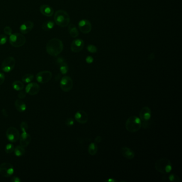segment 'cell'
<instances>
[{
  "label": "cell",
  "mask_w": 182,
  "mask_h": 182,
  "mask_svg": "<svg viewBox=\"0 0 182 182\" xmlns=\"http://www.w3.org/2000/svg\"><path fill=\"white\" fill-rule=\"evenodd\" d=\"M63 42L57 38L50 40L46 44V51L50 56L56 57L61 54L63 50Z\"/></svg>",
  "instance_id": "6da1fadb"
},
{
  "label": "cell",
  "mask_w": 182,
  "mask_h": 182,
  "mask_svg": "<svg viewBox=\"0 0 182 182\" xmlns=\"http://www.w3.org/2000/svg\"><path fill=\"white\" fill-rule=\"evenodd\" d=\"M56 24L61 27L67 26L70 22V17L68 13L63 10H57L54 16Z\"/></svg>",
  "instance_id": "7a4b0ae2"
},
{
  "label": "cell",
  "mask_w": 182,
  "mask_h": 182,
  "mask_svg": "<svg viewBox=\"0 0 182 182\" xmlns=\"http://www.w3.org/2000/svg\"><path fill=\"white\" fill-rule=\"evenodd\" d=\"M155 168L158 172L166 174L169 173L172 170V164L167 158H161L156 161Z\"/></svg>",
  "instance_id": "3957f363"
},
{
  "label": "cell",
  "mask_w": 182,
  "mask_h": 182,
  "mask_svg": "<svg viewBox=\"0 0 182 182\" xmlns=\"http://www.w3.org/2000/svg\"><path fill=\"white\" fill-rule=\"evenodd\" d=\"M142 127V121L139 117L131 116L127 120L126 128L130 133H135L139 130Z\"/></svg>",
  "instance_id": "277c9868"
},
{
  "label": "cell",
  "mask_w": 182,
  "mask_h": 182,
  "mask_svg": "<svg viewBox=\"0 0 182 182\" xmlns=\"http://www.w3.org/2000/svg\"><path fill=\"white\" fill-rule=\"evenodd\" d=\"M26 42V37L22 34L14 33L10 35L9 42L12 46L15 48H19L23 46Z\"/></svg>",
  "instance_id": "5b68a950"
},
{
  "label": "cell",
  "mask_w": 182,
  "mask_h": 182,
  "mask_svg": "<svg viewBox=\"0 0 182 182\" xmlns=\"http://www.w3.org/2000/svg\"><path fill=\"white\" fill-rule=\"evenodd\" d=\"M15 64L16 61L15 58L11 56L8 57L3 61L1 69L5 73H9L15 68Z\"/></svg>",
  "instance_id": "8992f818"
},
{
  "label": "cell",
  "mask_w": 182,
  "mask_h": 182,
  "mask_svg": "<svg viewBox=\"0 0 182 182\" xmlns=\"http://www.w3.org/2000/svg\"><path fill=\"white\" fill-rule=\"evenodd\" d=\"M13 172L14 168L10 163H3L0 165V174L3 177H10Z\"/></svg>",
  "instance_id": "52a82bcc"
},
{
  "label": "cell",
  "mask_w": 182,
  "mask_h": 182,
  "mask_svg": "<svg viewBox=\"0 0 182 182\" xmlns=\"http://www.w3.org/2000/svg\"><path fill=\"white\" fill-rule=\"evenodd\" d=\"M60 87L61 89L64 92L70 91L73 87V80L68 76H64L61 79Z\"/></svg>",
  "instance_id": "ba28073f"
},
{
  "label": "cell",
  "mask_w": 182,
  "mask_h": 182,
  "mask_svg": "<svg viewBox=\"0 0 182 182\" xmlns=\"http://www.w3.org/2000/svg\"><path fill=\"white\" fill-rule=\"evenodd\" d=\"M52 77V74L48 70L40 72L36 75L37 81L41 84H45L48 82Z\"/></svg>",
  "instance_id": "9c48e42d"
},
{
  "label": "cell",
  "mask_w": 182,
  "mask_h": 182,
  "mask_svg": "<svg viewBox=\"0 0 182 182\" xmlns=\"http://www.w3.org/2000/svg\"><path fill=\"white\" fill-rule=\"evenodd\" d=\"M6 135L7 139L12 143L17 142L20 137L19 131L13 127H10L7 129L6 132Z\"/></svg>",
  "instance_id": "30bf717a"
},
{
  "label": "cell",
  "mask_w": 182,
  "mask_h": 182,
  "mask_svg": "<svg viewBox=\"0 0 182 182\" xmlns=\"http://www.w3.org/2000/svg\"><path fill=\"white\" fill-rule=\"evenodd\" d=\"M79 28L81 32L85 34L89 33L92 29V25L89 20L83 19L79 22Z\"/></svg>",
  "instance_id": "8fae6325"
},
{
  "label": "cell",
  "mask_w": 182,
  "mask_h": 182,
  "mask_svg": "<svg viewBox=\"0 0 182 182\" xmlns=\"http://www.w3.org/2000/svg\"><path fill=\"white\" fill-rule=\"evenodd\" d=\"M85 46V43L82 39H76L74 40L70 46L71 50L73 52H79L82 50Z\"/></svg>",
  "instance_id": "7c38bea8"
},
{
  "label": "cell",
  "mask_w": 182,
  "mask_h": 182,
  "mask_svg": "<svg viewBox=\"0 0 182 182\" xmlns=\"http://www.w3.org/2000/svg\"><path fill=\"white\" fill-rule=\"evenodd\" d=\"M152 112L150 109L148 107L145 106L141 109L139 113V117L141 121L143 122V123H146L150 119Z\"/></svg>",
  "instance_id": "4fadbf2b"
},
{
  "label": "cell",
  "mask_w": 182,
  "mask_h": 182,
  "mask_svg": "<svg viewBox=\"0 0 182 182\" xmlns=\"http://www.w3.org/2000/svg\"><path fill=\"white\" fill-rule=\"evenodd\" d=\"M40 91V86L37 83H29L26 87V94L31 96L37 95Z\"/></svg>",
  "instance_id": "5bb4252c"
},
{
  "label": "cell",
  "mask_w": 182,
  "mask_h": 182,
  "mask_svg": "<svg viewBox=\"0 0 182 182\" xmlns=\"http://www.w3.org/2000/svg\"><path fill=\"white\" fill-rule=\"evenodd\" d=\"M75 119L79 124H85L88 121V115L85 111L80 110L75 113Z\"/></svg>",
  "instance_id": "9a60e30c"
},
{
  "label": "cell",
  "mask_w": 182,
  "mask_h": 182,
  "mask_svg": "<svg viewBox=\"0 0 182 182\" xmlns=\"http://www.w3.org/2000/svg\"><path fill=\"white\" fill-rule=\"evenodd\" d=\"M34 27V23L31 21L25 22L21 25L20 27V31L22 34H28L32 31Z\"/></svg>",
  "instance_id": "2e32d148"
},
{
  "label": "cell",
  "mask_w": 182,
  "mask_h": 182,
  "mask_svg": "<svg viewBox=\"0 0 182 182\" xmlns=\"http://www.w3.org/2000/svg\"><path fill=\"white\" fill-rule=\"evenodd\" d=\"M20 145L24 148L27 147L31 141V136L27 132H22L19 137Z\"/></svg>",
  "instance_id": "e0dca14e"
},
{
  "label": "cell",
  "mask_w": 182,
  "mask_h": 182,
  "mask_svg": "<svg viewBox=\"0 0 182 182\" xmlns=\"http://www.w3.org/2000/svg\"><path fill=\"white\" fill-rule=\"evenodd\" d=\"M40 11L42 15L46 17H51L54 14V9L50 5L43 4L40 7Z\"/></svg>",
  "instance_id": "ac0fdd59"
},
{
  "label": "cell",
  "mask_w": 182,
  "mask_h": 182,
  "mask_svg": "<svg viewBox=\"0 0 182 182\" xmlns=\"http://www.w3.org/2000/svg\"><path fill=\"white\" fill-rule=\"evenodd\" d=\"M122 155L129 160H131L135 157V152L130 148L127 147H123L121 149Z\"/></svg>",
  "instance_id": "d6986e66"
},
{
  "label": "cell",
  "mask_w": 182,
  "mask_h": 182,
  "mask_svg": "<svg viewBox=\"0 0 182 182\" xmlns=\"http://www.w3.org/2000/svg\"><path fill=\"white\" fill-rule=\"evenodd\" d=\"M15 107L18 111L19 112H24L27 109L26 105L24 102L20 100H17L15 101Z\"/></svg>",
  "instance_id": "ffe728a7"
},
{
  "label": "cell",
  "mask_w": 182,
  "mask_h": 182,
  "mask_svg": "<svg viewBox=\"0 0 182 182\" xmlns=\"http://www.w3.org/2000/svg\"><path fill=\"white\" fill-rule=\"evenodd\" d=\"M55 26V22L52 21L48 20L44 22L42 25V29L44 31H49L52 29Z\"/></svg>",
  "instance_id": "44dd1931"
},
{
  "label": "cell",
  "mask_w": 182,
  "mask_h": 182,
  "mask_svg": "<svg viewBox=\"0 0 182 182\" xmlns=\"http://www.w3.org/2000/svg\"><path fill=\"white\" fill-rule=\"evenodd\" d=\"M68 32L70 34V37L73 38L76 37L79 35V32L76 27L74 24H70L68 26Z\"/></svg>",
  "instance_id": "7402d4cb"
},
{
  "label": "cell",
  "mask_w": 182,
  "mask_h": 182,
  "mask_svg": "<svg viewBox=\"0 0 182 182\" xmlns=\"http://www.w3.org/2000/svg\"><path fill=\"white\" fill-rule=\"evenodd\" d=\"M12 87L17 91H21L24 88V85L23 83L19 81H15L12 83Z\"/></svg>",
  "instance_id": "603a6c76"
},
{
  "label": "cell",
  "mask_w": 182,
  "mask_h": 182,
  "mask_svg": "<svg viewBox=\"0 0 182 182\" xmlns=\"http://www.w3.org/2000/svg\"><path fill=\"white\" fill-rule=\"evenodd\" d=\"M98 147L95 143L90 144L88 147V152L90 155H95L97 153Z\"/></svg>",
  "instance_id": "cb8c5ba5"
},
{
  "label": "cell",
  "mask_w": 182,
  "mask_h": 182,
  "mask_svg": "<svg viewBox=\"0 0 182 182\" xmlns=\"http://www.w3.org/2000/svg\"><path fill=\"white\" fill-rule=\"evenodd\" d=\"M25 148L22 147V146H17L16 147L14 150L15 155L17 157H22L24 154L25 153Z\"/></svg>",
  "instance_id": "d4e9b609"
},
{
  "label": "cell",
  "mask_w": 182,
  "mask_h": 182,
  "mask_svg": "<svg viewBox=\"0 0 182 182\" xmlns=\"http://www.w3.org/2000/svg\"><path fill=\"white\" fill-rule=\"evenodd\" d=\"M34 76L32 74H26L22 77V81L25 83H29L34 79Z\"/></svg>",
  "instance_id": "484cf974"
},
{
  "label": "cell",
  "mask_w": 182,
  "mask_h": 182,
  "mask_svg": "<svg viewBox=\"0 0 182 182\" xmlns=\"http://www.w3.org/2000/svg\"><path fill=\"white\" fill-rule=\"evenodd\" d=\"M15 150V146L11 143L7 144L5 146V151L7 154H11Z\"/></svg>",
  "instance_id": "4316f807"
},
{
  "label": "cell",
  "mask_w": 182,
  "mask_h": 182,
  "mask_svg": "<svg viewBox=\"0 0 182 182\" xmlns=\"http://www.w3.org/2000/svg\"><path fill=\"white\" fill-rule=\"evenodd\" d=\"M68 65L65 63L61 64V66H60V71L62 74H64V75L66 74L68 72Z\"/></svg>",
  "instance_id": "83f0119b"
},
{
  "label": "cell",
  "mask_w": 182,
  "mask_h": 182,
  "mask_svg": "<svg viewBox=\"0 0 182 182\" xmlns=\"http://www.w3.org/2000/svg\"><path fill=\"white\" fill-rule=\"evenodd\" d=\"M168 180L171 182H181L179 177L177 175L172 174L168 176Z\"/></svg>",
  "instance_id": "f1b7e54d"
},
{
  "label": "cell",
  "mask_w": 182,
  "mask_h": 182,
  "mask_svg": "<svg viewBox=\"0 0 182 182\" xmlns=\"http://www.w3.org/2000/svg\"><path fill=\"white\" fill-rule=\"evenodd\" d=\"M28 128V125L26 122L22 121L20 124V129L22 132L27 131Z\"/></svg>",
  "instance_id": "f546056e"
},
{
  "label": "cell",
  "mask_w": 182,
  "mask_h": 182,
  "mask_svg": "<svg viewBox=\"0 0 182 182\" xmlns=\"http://www.w3.org/2000/svg\"><path fill=\"white\" fill-rule=\"evenodd\" d=\"M7 37L5 35H0V45H4L7 42Z\"/></svg>",
  "instance_id": "4dcf8cb0"
},
{
  "label": "cell",
  "mask_w": 182,
  "mask_h": 182,
  "mask_svg": "<svg viewBox=\"0 0 182 182\" xmlns=\"http://www.w3.org/2000/svg\"><path fill=\"white\" fill-rule=\"evenodd\" d=\"M87 50L91 53H96L97 52V48L96 46L94 45H89L87 46Z\"/></svg>",
  "instance_id": "1f68e13d"
},
{
  "label": "cell",
  "mask_w": 182,
  "mask_h": 182,
  "mask_svg": "<svg viewBox=\"0 0 182 182\" xmlns=\"http://www.w3.org/2000/svg\"><path fill=\"white\" fill-rule=\"evenodd\" d=\"M74 119L73 118H69L68 119L66 120L65 124L67 126H72L73 124H74Z\"/></svg>",
  "instance_id": "d6a6232c"
},
{
  "label": "cell",
  "mask_w": 182,
  "mask_h": 182,
  "mask_svg": "<svg viewBox=\"0 0 182 182\" xmlns=\"http://www.w3.org/2000/svg\"><path fill=\"white\" fill-rule=\"evenodd\" d=\"M4 32L6 35L10 36V35L12 34V30L11 28L9 26H6L4 28Z\"/></svg>",
  "instance_id": "836d02e7"
},
{
  "label": "cell",
  "mask_w": 182,
  "mask_h": 182,
  "mask_svg": "<svg viewBox=\"0 0 182 182\" xmlns=\"http://www.w3.org/2000/svg\"><path fill=\"white\" fill-rule=\"evenodd\" d=\"M26 96V91H24L21 90L18 94V97L20 99H24Z\"/></svg>",
  "instance_id": "e575fe53"
},
{
  "label": "cell",
  "mask_w": 182,
  "mask_h": 182,
  "mask_svg": "<svg viewBox=\"0 0 182 182\" xmlns=\"http://www.w3.org/2000/svg\"><path fill=\"white\" fill-rule=\"evenodd\" d=\"M5 75L3 73L0 72V85H2L5 81Z\"/></svg>",
  "instance_id": "d590c367"
},
{
  "label": "cell",
  "mask_w": 182,
  "mask_h": 182,
  "mask_svg": "<svg viewBox=\"0 0 182 182\" xmlns=\"http://www.w3.org/2000/svg\"><path fill=\"white\" fill-rule=\"evenodd\" d=\"M85 61H86V62H87V63H92V62H93V61H94V58H92L91 56H88L85 59Z\"/></svg>",
  "instance_id": "8d00e7d4"
},
{
  "label": "cell",
  "mask_w": 182,
  "mask_h": 182,
  "mask_svg": "<svg viewBox=\"0 0 182 182\" xmlns=\"http://www.w3.org/2000/svg\"><path fill=\"white\" fill-rule=\"evenodd\" d=\"M57 63L59 64L60 65L64 63H65V61H64V59L62 57H58L57 59Z\"/></svg>",
  "instance_id": "74e56055"
},
{
  "label": "cell",
  "mask_w": 182,
  "mask_h": 182,
  "mask_svg": "<svg viewBox=\"0 0 182 182\" xmlns=\"http://www.w3.org/2000/svg\"><path fill=\"white\" fill-rule=\"evenodd\" d=\"M11 182H20L21 181V180L17 176H13L11 178Z\"/></svg>",
  "instance_id": "f35d334b"
},
{
  "label": "cell",
  "mask_w": 182,
  "mask_h": 182,
  "mask_svg": "<svg viewBox=\"0 0 182 182\" xmlns=\"http://www.w3.org/2000/svg\"><path fill=\"white\" fill-rule=\"evenodd\" d=\"M102 138L100 136H97L95 138V142L96 144H99L102 141Z\"/></svg>",
  "instance_id": "ab89813d"
},
{
  "label": "cell",
  "mask_w": 182,
  "mask_h": 182,
  "mask_svg": "<svg viewBox=\"0 0 182 182\" xmlns=\"http://www.w3.org/2000/svg\"><path fill=\"white\" fill-rule=\"evenodd\" d=\"M2 113L5 117H7L9 116V114H8L7 111L5 109H3L2 110Z\"/></svg>",
  "instance_id": "60d3db41"
},
{
  "label": "cell",
  "mask_w": 182,
  "mask_h": 182,
  "mask_svg": "<svg viewBox=\"0 0 182 182\" xmlns=\"http://www.w3.org/2000/svg\"><path fill=\"white\" fill-rule=\"evenodd\" d=\"M154 58V54H151L150 56H148V59H149L150 60H153Z\"/></svg>",
  "instance_id": "b9f144b4"
},
{
  "label": "cell",
  "mask_w": 182,
  "mask_h": 182,
  "mask_svg": "<svg viewBox=\"0 0 182 182\" xmlns=\"http://www.w3.org/2000/svg\"><path fill=\"white\" fill-rule=\"evenodd\" d=\"M117 181H115V180H114V179H109V180H107V181H106V182H116Z\"/></svg>",
  "instance_id": "7bdbcfd3"
}]
</instances>
